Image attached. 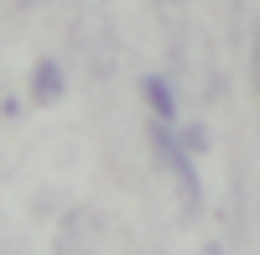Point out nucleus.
Returning <instances> with one entry per match:
<instances>
[{"instance_id":"3","label":"nucleus","mask_w":260,"mask_h":255,"mask_svg":"<svg viewBox=\"0 0 260 255\" xmlns=\"http://www.w3.org/2000/svg\"><path fill=\"white\" fill-rule=\"evenodd\" d=\"M104 250V219L94 208H68L57 219V255H99Z\"/></svg>"},{"instance_id":"5","label":"nucleus","mask_w":260,"mask_h":255,"mask_svg":"<svg viewBox=\"0 0 260 255\" xmlns=\"http://www.w3.org/2000/svg\"><path fill=\"white\" fill-rule=\"evenodd\" d=\"M141 99H146V110L156 115V120H177V89H172V78H161V73H146L141 78Z\"/></svg>"},{"instance_id":"1","label":"nucleus","mask_w":260,"mask_h":255,"mask_svg":"<svg viewBox=\"0 0 260 255\" xmlns=\"http://www.w3.org/2000/svg\"><path fill=\"white\" fill-rule=\"evenodd\" d=\"M151 156L167 167L172 187H177V214L198 219L203 214V177H198V167H192V156L182 151V141H177V131L167 120H151Z\"/></svg>"},{"instance_id":"6","label":"nucleus","mask_w":260,"mask_h":255,"mask_svg":"<svg viewBox=\"0 0 260 255\" xmlns=\"http://www.w3.org/2000/svg\"><path fill=\"white\" fill-rule=\"evenodd\" d=\"M177 141H182V151H187V156H203V151H208V131H203V125H182Z\"/></svg>"},{"instance_id":"4","label":"nucleus","mask_w":260,"mask_h":255,"mask_svg":"<svg viewBox=\"0 0 260 255\" xmlns=\"http://www.w3.org/2000/svg\"><path fill=\"white\" fill-rule=\"evenodd\" d=\"M62 94H68V73H62V62L57 57H42L37 68H31V99L37 104H57Z\"/></svg>"},{"instance_id":"2","label":"nucleus","mask_w":260,"mask_h":255,"mask_svg":"<svg viewBox=\"0 0 260 255\" xmlns=\"http://www.w3.org/2000/svg\"><path fill=\"white\" fill-rule=\"evenodd\" d=\"M73 57L83 62V73L89 78H110L115 73V26H110V16L94 11V6H83L73 16Z\"/></svg>"},{"instance_id":"7","label":"nucleus","mask_w":260,"mask_h":255,"mask_svg":"<svg viewBox=\"0 0 260 255\" xmlns=\"http://www.w3.org/2000/svg\"><path fill=\"white\" fill-rule=\"evenodd\" d=\"M198 255H224V245H203V250H198Z\"/></svg>"}]
</instances>
